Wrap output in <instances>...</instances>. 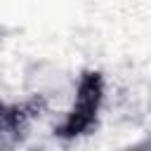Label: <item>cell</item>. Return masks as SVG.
I'll use <instances>...</instances> for the list:
<instances>
[{
	"label": "cell",
	"mask_w": 151,
	"mask_h": 151,
	"mask_svg": "<svg viewBox=\"0 0 151 151\" xmlns=\"http://www.w3.org/2000/svg\"><path fill=\"white\" fill-rule=\"evenodd\" d=\"M106 94H109V85L99 71H85L76 76L73 92L66 106L59 111L61 116L54 120L52 132L71 139L80 134H90L99 125V118L106 109Z\"/></svg>",
	"instance_id": "obj_1"
},
{
	"label": "cell",
	"mask_w": 151,
	"mask_h": 151,
	"mask_svg": "<svg viewBox=\"0 0 151 151\" xmlns=\"http://www.w3.org/2000/svg\"><path fill=\"white\" fill-rule=\"evenodd\" d=\"M45 113V109H40L33 101H24V104H14V101H5L0 99V149H14L24 142V137L31 132L35 118Z\"/></svg>",
	"instance_id": "obj_2"
}]
</instances>
